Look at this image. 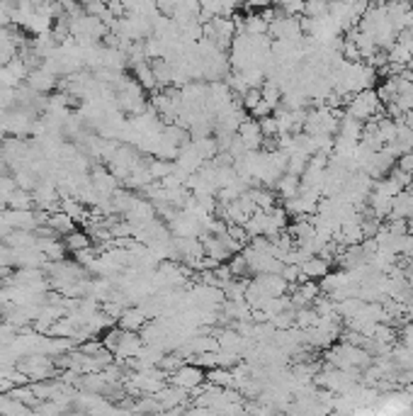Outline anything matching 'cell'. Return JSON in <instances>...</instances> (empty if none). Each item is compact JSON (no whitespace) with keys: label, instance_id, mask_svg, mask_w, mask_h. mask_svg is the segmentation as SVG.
<instances>
[{"label":"cell","instance_id":"6da1fadb","mask_svg":"<svg viewBox=\"0 0 413 416\" xmlns=\"http://www.w3.org/2000/svg\"><path fill=\"white\" fill-rule=\"evenodd\" d=\"M170 377H173V385L183 387V390L192 392L197 390V387L204 385V380H207V372L202 370V365H197V363H187V365H180L175 372H170Z\"/></svg>","mask_w":413,"mask_h":416},{"label":"cell","instance_id":"7a4b0ae2","mask_svg":"<svg viewBox=\"0 0 413 416\" xmlns=\"http://www.w3.org/2000/svg\"><path fill=\"white\" fill-rule=\"evenodd\" d=\"M27 83H29V88L34 90V93H39V95H44V93H51L53 88H56V83H58V76H53V74H49L47 69H32L27 74Z\"/></svg>","mask_w":413,"mask_h":416},{"label":"cell","instance_id":"5b68a950","mask_svg":"<svg viewBox=\"0 0 413 416\" xmlns=\"http://www.w3.org/2000/svg\"><path fill=\"white\" fill-rule=\"evenodd\" d=\"M47 224L51 226V231H53L56 236H68L73 229H78V226H76V219H73L71 215H66L63 210H56L53 215L49 212Z\"/></svg>","mask_w":413,"mask_h":416},{"label":"cell","instance_id":"52a82bcc","mask_svg":"<svg viewBox=\"0 0 413 416\" xmlns=\"http://www.w3.org/2000/svg\"><path fill=\"white\" fill-rule=\"evenodd\" d=\"M63 244H66L68 253H78V251H83V249H90L92 236L87 234L85 229H73L68 236H63Z\"/></svg>","mask_w":413,"mask_h":416},{"label":"cell","instance_id":"3957f363","mask_svg":"<svg viewBox=\"0 0 413 416\" xmlns=\"http://www.w3.org/2000/svg\"><path fill=\"white\" fill-rule=\"evenodd\" d=\"M299 190H301V178L294 176V173H282V176L277 178L275 192L282 200H292V197L299 195Z\"/></svg>","mask_w":413,"mask_h":416},{"label":"cell","instance_id":"8992f818","mask_svg":"<svg viewBox=\"0 0 413 416\" xmlns=\"http://www.w3.org/2000/svg\"><path fill=\"white\" fill-rule=\"evenodd\" d=\"M328 263L323 256H309V258L301 263V275L309 280H321L326 273H328Z\"/></svg>","mask_w":413,"mask_h":416},{"label":"cell","instance_id":"ba28073f","mask_svg":"<svg viewBox=\"0 0 413 416\" xmlns=\"http://www.w3.org/2000/svg\"><path fill=\"white\" fill-rule=\"evenodd\" d=\"M243 3H246L248 8H265L270 0H243Z\"/></svg>","mask_w":413,"mask_h":416},{"label":"cell","instance_id":"277c9868","mask_svg":"<svg viewBox=\"0 0 413 416\" xmlns=\"http://www.w3.org/2000/svg\"><path fill=\"white\" fill-rule=\"evenodd\" d=\"M146 322H149V314H146L141 307L124 309V312H121V317L117 319V324H119L121 328H126V331H141Z\"/></svg>","mask_w":413,"mask_h":416}]
</instances>
